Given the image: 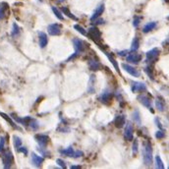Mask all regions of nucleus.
I'll return each instance as SVG.
<instances>
[{"mask_svg":"<svg viewBox=\"0 0 169 169\" xmlns=\"http://www.w3.org/2000/svg\"><path fill=\"white\" fill-rule=\"evenodd\" d=\"M0 116H1V117H2L3 119H4V120H6V121L8 122V123L10 124V125L13 127L14 129H16V130H21V128H20V127H19V126H17V125H16V123H15V122H13L12 118H11V117H9V116L7 115L6 113H4V112H0Z\"/></svg>","mask_w":169,"mask_h":169,"instance_id":"19","label":"nucleus"},{"mask_svg":"<svg viewBox=\"0 0 169 169\" xmlns=\"http://www.w3.org/2000/svg\"><path fill=\"white\" fill-rule=\"evenodd\" d=\"M122 67H123V69L125 70L127 73H129L130 75H132V76H134V77H140V75H141L140 72H139V71L136 68H135V67L131 66L129 64H126V63H123Z\"/></svg>","mask_w":169,"mask_h":169,"instance_id":"14","label":"nucleus"},{"mask_svg":"<svg viewBox=\"0 0 169 169\" xmlns=\"http://www.w3.org/2000/svg\"><path fill=\"white\" fill-rule=\"evenodd\" d=\"M138 100L140 101V102L144 105L145 107L149 108V111L152 112L153 113V108H152V101L151 99V97L148 96V95H141L138 96Z\"/></svg>","mask_w":169,"mask_h":169,"instance_id":"5","label":"nucleus"},{"mask_svg":"<svg viewBox=\"0 0 169 169\" xmlns=\"http://www.w3.org/2000/svg\"><path fill=\"white\" fill-rule=\"evenodd\" d=\"M139 46H140V41H139L138 37H135L132 41V44H131V51H137L139 49Z\"/></svg>","mask_w":169,"mask_h":169,"instance_id":"30","label":"nucleus"},{"mask_svg":"<svg viewBox=\"0 0 169 169\" xmlns=\"http://www.w3.org/2000/svg\"><path fill=\"white\" fill-rule=\"evenodd\" d=\"M142 56L141 54L137 53L136 51H132L128 56H127V61L130 63H133V64H138L142 60Z\"/></svg>","mask_w":169,"mask_h":169,"instance_id":"11","label":"nucleus"},{"mask_svg":"<svg viewBox=\"0 0 169 169\" xmlns=\"http://www.w3.org/2000/svg\"><path fill=\"white\" fill-rule=\"evenodd\" d=\"M112 99H113V93L110 92L109 91H104L99 97L100 102H102L104 104H107L108 102H110Z\"/></svg>","mask_w":169,"mask_h":169,"instance_id":"10","label":"nucleus"},{"mask_svg":"<svg viewBox=\"0 0 169 169\" xmlns=\"http://www.w3.org/2000/svg\"><path fill=\"white\" fill-rule=\"evenodd\" d=\"M155 164H156V167L158 168V169H163V168H164L163 161L161 160V158H160L159 155H156V156H155Z\"/></svg>","mask_w":169,"mask_h":169,"instance_id":"33","label":"nucleus"},{"mask_svg":"<svg viewBox=\"0 0 169 169\" xmlns=\"http://www.w3.org/2000/svg\"><path fill=\"white\" fill-rule=\"evenodd\" d=\"M165 137V133H164V131L163 130H159V131H157V132H155V138L156 139H158V140H160V139H163Z\"/></svg>","mask_w":169,"mask_h":169,"instance_id":"36","label":"nucleus"},{"mask_svg":"<svg viewBox=\"0 0 169 169\" xmlns=\"http://www.w3.org/2000/svg\"><path fill=\"white\" fill-rule=\"evenodd\" d=\"M132 117H133V120L138 124V125H141V116H140V112H139V110L136 109L133 112Z\"/></svg>","mask_w":169,"mask_h":169,"instance_id":"32","label":"nucleus"},{"mask_svg":"<svg viewBox=\"0 0 169 169\" xmlns=\"http://www.w3.org/2000/svg\"><path fill=\"white\" fill-rule=\"evenodd\" d=\"M19 35H20V28H19V26L16 23H13L11 36H12L13 37H15V36H18Z\"/></svg>","mask_w":169,"mask_h":169,"instance_id":"29","label":"nucleus"},{"mask_svg":"<svg viewBox=\"0 0 169 169\" xmlns=\"http://www.w3.org/2000/svg\"><path fill=\"white\" fill-rule=\"evenodd\" d=\"M134 129H133V125L130 122L127 124L125 127V130H124V138L126 139L128 142H132L134 139Z\"/></svg>","mask_w":169,"mask_h":169,"instance_id":"8","label":"nucleus"},{"mask_svg":"<svg viewBox=\"0 0 169 169\" xmlns=\"http://www.w3.org/2000/svg\"><path fill=\"white\" fill-rule=\"evenodd\" d=\"M83 155H84V153H83V152H81V151H77V152H75V153H74V158H77V157H81V156H83Z\"/></svg>","mask_w":169,"mask_h":169,"instance_id":"42","label":"nucleus"},{"mask_svg":"<svg viewBox=\"0 0 169 169\" xmlns=\"http://www.w3.org/2000/svg\"><path fill=\"white\" fill-rule=\"evenodd\" d=\"M140 21H141V18L140 17H135L134 18V21H133V25H134V27H138L139 24H140Z\"/></svg>","mask_w":169,"mask_h":169,"instance_id":"41","label":"nucleus"},{"mask_svg":"<svg viewBox=\"0 0 169 169\" xmlns=\"http://www.w3.org/2000/svg\"><path fill=\"white\" fill-rule=\"evenodd\" d=\"M125 115H116L114 118V125L116 128H122L125 124Z\"/></svg>","mask_w":169,"mask_h":169,"instance_id":"17","label":"nucleus"},{"mask_svg":"<svg viewBox=\"0 0 169 169\" xmlns=\"http://www.w3.org/2000/svg\"><path fill=\"white\" fill-rule=\"evenodd\" d=\"M105 55H106V57L109 59V61L111 62V64L113 65V67L115 68V70H116V72H117L119 75H121V72H120V68H119V65H118V63H117V61H116V60L113 58V56H112L110 53H108V52H105Z\"/></svg>","mask_w":169,"mask_h":169,"instance_id":"20","label":"nucleus"},{"mask_svg":"<svg viewBox=\"0 0 169 169\" xmlns=\"http://www.w3.org/2000/svg\"><path fill=\"white\" fill-rule=\"evenodd\" d=\"M5 146V138L4 137H0V152L3 151Z\"/></svg>","mask_w":169,"mask_h":169,"instance_id":"39","label":"nucleus"},{"mask_svg":"<svg viewBox=\"0 0 169 169\" xmlns=\"http://www.w3.org/2000/svg\"><path fill=\"white\" fill-rule=\"evenodd\" d=\"M88 35H89V39H91L92 41H95V43L99 44V41L100 39H101V33H100V31H99V30L97 29L96 27H92V28H89Z\"/></svg>","mask_w":169,"mask_h":169,"instance_id":"4","label":"nucleus"},{"mask_svg":"<svg viewBox=\"0 0 169 169\" xmlns=\"http://www.w3.org/2000/svg\"><path fill=\"white\" fill-rule=\"evenodd\" d=\"M103 11H104V4L103 3H101V4H99L96 7V9L93 11L92 15L91 16V21L95 22L96 19H99L100 17V15L103 13Z\"/></svg>","mask_w":169,"mask_h":169,"instance_id":"13","label":"nucleus"},{"mask_svg":"<svg viewBox=\"0 0 169 169\" xmlns=\"http://www.w3.org/2000/svg\"><path fill=\"white\" fill-rule=\"evenodd\" d=\"M138 141L137 140H135L134 142H133V146H132V151H133V153L134 155H137V152H138Z\"/></svg>","mask_w":169,"mask_h":169,"instance_id":"37","label":"nucleus"},{"mask_svg":"<svg viewBox=\"0 0 169 169\" xmlns=\"http://www.w3.org/2000/svg\"><path fill=\"white\" fill-rule=\"evenodd\" d=\"M164 1H166V2H169V0H164Z\"/></svg>","mask_w":169,"mask_h":169,"instance_id":"47","label":"nucleus"},{"mask_svg":"<svg viewBox=\"0 0 169 169\" xmlns=\"http://www.w3.org/2000/svg\"><path fill=\"white\" fill-rule=\"evenodd\" d=\"M39 46L41 48H44L48 43V37L47 35L43 32H39Z\"/></svg>","mask_w":169,"mask_h":169,"instance_id":"15","label":"nucleus"},{"mask_svg":"<svg viewBox=\"0 0 169 169\" xmlns=\"http://www.w3.org/2000/svg\"><path fill=\"white\" fill-rule=\"evenodd\" d=\"M95 76L92 75L89 81V87H88V92L92 93L95 92Z\"/></svg>","mask_w":169,"mask_h":169,"instance_id":"23","label":"nucleus"},{"mask_svg":"<svg viewBox=\"0 0 169 169\" xmlns=\"http://www.w3.org/2000/svg\"><path fill=\"white\" fill-rule=\"evenodd\" d=\"M13 144H14V146H15V149H18L20 146H22V140H21V138L20 137H18V136H13Z\"/></svg>","mask_w":169,"mask_h":169,"instance_id":"31","label":"nucleus"},{"mask_svg":"<svg viewBox=\"0 0 169 169\" xmlns=\"http://www.w3.org/2000/svg\"><path fill=\"white\" fill-rule=\"evenodd\" d=\"M56 163H57L61 168H66V163H65V161L63 160V159L58 158L57 160H56Z\"/></svg>","mask_w":169,"mask_h":169,"instance_id":"38","label":"nucleus"},{"mask_svg":"<svg viewBox=\"0 0 169 169\" xmlns=\"http://www.w3.org/2000/svg\"><path fill=\"white\" fill-rule=\"evenodd\" d=\"M35 139H36L37 144H39V146H41V148H45L50 141L49 137H48L47 135H44V134H37L35 136Z\"/></svg>","mask_w":169,"mask_h":169,"instance_id":"6","label":"nucleus"},{"mask_svg":"<svg viewBox=\"0 0 169 169\" xmlns=\"http://www.w3.org/2000/svg\"><path fill=\"white\" fill-rule=\"evenodd\" d=\"M60 1H63V0H60Z\"/></svg>","mask_w":169,"mask_h":169,"instance_id":"48","label":"nucleus"},{"mask_svg":"<svg viewBox=\"0 0 169 169\" xmlns=\"http://www.w3.org/2000/svg\"><path fill=\"white\" fill-rule=\"evenodd\" d=\"M59 152L62 153V155H66V156H70V157H73L74 156V153H75L74 149H73V148L71 146H68V148L65 149H60Z\"/></svg>","mask_w":169,"mask_h":169,"instance_id":"26","label":"nucleus"},{"mask_svg":"<svg viewBox=\"0 0 169 169\" xmlns=\"http://www.w3.org/2000/svg\"><path fill=\"white\" fill-rule=\"evenodd\" d=\"M142 158H144V163L146 166H149L152 163V146L149 142H146L144 145Z\"/></svg>","mask_w":169,"mask_h":169,"instance_id":"1","label":"nucleus"},{"mask_svg":"<svg viewBox=\"0 0 169 169\" xmlns=\"http://www.w3.org/2000/svg\"><path fill=\"white\" fill-rule=\"evenodd\" d=\"M60 10L62 11L63 14H65L67 17H69L70 19H72V20H74V21H78L79 20V19L76 16H75V15H73L72 13H71V11L68 8H67V7L63 6V7H61V9H60Z\"/></svg>","mask_w":169,"mask_h":169,"instance_id":"24","label":"nucleus"},{"mask_svg":"<svg viewBox=\"0 0 169 169\" xmlns=\"http://www.w3.org/2000/svg\"><path fill=\"white\" fill-rule=\"evenodd\" d=\"M29 127H30V128H31L32 130H33V131H36L37 129L39 128V121H37L36 119H35V118H32V120H31V121H30Z\"/></svg>","mask_w":169,"mask_h":169,"instance_id":"28","label":"nucleus"},{"mask_svg":"<svg viewBox=\"0 0 169 169\" xmlns=\"http://www.w3.org/2000/svg\"><path fill=\"white\" fill-rule=\"evenodd\" d=\"M155 106L159 111H164L165 110V102H164V99H162V97L158 96L155 99Z\"/></svg>","mask_w":169,"mask_h":169,"instance_id":"22","label":"nucleus"},{"mask_svg":"<svg viewBox=\"0 0 169 169\" xmlns=\"http://www.w3.org/2000/svg\"><path fill=\"white\" fill-rule=\"evenodd\" d=\"M145 72L149 75V77L152 79V80H153L155 79V77H153V70H152V66H148L145 68Z\"/></svg>","mask_w":169,"mask_h":169,"instance_id":"34","label":"nucleus"},{"mask_svg":"<svg viewBox=\"0 0 169 169\" xmlns=\"http://www.w3.org/2000/svg\"><path fill=\"white\" fill-rule=\"evenodd\" d=\"M17 152H23L25 155H28V149H27V148H24V146H20V148H19V149H17Z\"/></svg>","mask_w":169,"mask_h":169,"instance_id":"40","label":"nucleus"},{"mask_svg":"<svg viewBox=\"0 0 169 169\" xmlns=\"http://www.w3.org/2000/svg\"><path fill=\"white\" fill-rule=\"evenodd\" d=\"M71 168H72V169H75V168L80 169V168H81V166H79V165H73V166H71Z\"/></svg>","mask_w":169,"mask_h":169,"instance_id":"46","label":"nucleus"},{"mask_svg":"<svg viewBox=\"0 0 169 169\" xmlns=\"http://www.w3.org/2000/svg\"><path fill=\"white\" fill-rule=\"evenodd\" d=\"M2 162H3V167L5 169H9L12 166V164L14 163V156L12 155V152L10 151H6L3 152L2 155Z\"/></svg>","mask_w":169,"mask_h":169,"instance_id":"2","label":"nucleus"},{"mask_svg":"<svg viewBox=\"0 0 169 169\" xmlns=\"http://www.w3.org/2000/svg\"><path fill=\"white\" fill-rule=\"evenodd\" d=\"M47 32L50 36H60L61 35V26L58 24H50L47 27Z\"/></svg>","mask_w":169,"mask_h":169,"instance_id":"9","label":"nucleus"},{"mask_svg":"<svg viewBox=\"0 0 169 169\" xmlns=\"http://www.w3.org/2000/svg\"><path fill=\"white\" fill-rule=\"evenodd\" d=\"M88 64H89V69H91L92 71H99V70H100V63L95 59H89V62H88Z\"/></svg>","mask_w":169,"mask_h":169,"instance_id":"18","label":"nucleus"},{"mask_svg":"<svg viewBox=\"0 0 169 169\" xmlns=\"http://www.w3.org/2000/svg\"><path fill=\"white\" fill-rule=\"evenodd\" d=\"M73 45H74V48H75V50H76V52L81 53V52L85 50L86 43L83 40H81L80 39H77L76 37V39H73Z\"/></svg>","mask_w":169,"mask_h":169,"instance_id":"12","label":"nucleus"},{"mask_svg":"<svg viewBox=\"0 0 169 169\" xmlns=\"http://www.w3.org/2000/svg\"><path fill=\"white\" fill-rule=\"evenodd\" d=\"M74 29L76 30V31H78L79 33H81V35L83 36H87V31L84 29V28H82L80 25H74Z\"/></svg>","mask_w":169,"mask_h":169,"instance_id":"35","label":"nucleus"},{"mask_svg":"<svg viewBox=\"0 0 169 169\" xmlns=\"http://www.w3.org/2000/svg\"><path fill=\"white\" fill-rule=\"evenodd\" d=\"M127 53H128V50H125V51H120V52H119V55L123 56V55H126Z\"/></svg>","mask_w":169,"mask_h":169,"instance_id":"45","label":"nucleus"},{"mask_svg":"<svg viewBox=\"0 0 169 169\" xmlns=\"http://www.w3.org/2000/svg\"><path fill=\"white\" fill-rule=\"evenodd\" d=\"M156 25H157L156 22H149V23H148L146 25H145V27L142 28V32H144L145 33L152 32V30L156 27Z\"/></svg>","mask_w":169,"mask_h":169,"instance_id":"25","label":"nucleus"},{"mask_svg":"<svg viewBox=\"0 0 169 169\" xmlns=\"http://www.w3.org/2000/svg\"><path fill=\"white\" fill-rule=\"evenodd\" d=\"M51 9H52V12L54 13V15L59 19V20H61V21L64 20V17H63V13L61 10H59L57 7H55V6H52Z\"/></svg>","mask_w":169,"mask_h":169,"instance_id":"27","label":"nucleus"},{"mask_svg":"<svg viewBox=\"0 0 169 169\" xmlns=\"http://www.w3.org/2000/svg\"><path fill=\"white\" fill-rule=\"evenodd\" d=\"M159 53L160 51L158 48H152V49H151L149 51L146 52V63H153L155 62L157 58H158L159 56Z\"/></svg>","mask_w":169,"mask_h":169,"instance_id":"3","label":"nucleus"},{"mask_svg":"<svg viewBox=\"0 0 169 169\" xmlns=\"http://www.w3.org/2000/svg\"><path fill=\"white\" fill-rule=\"evenodd\" d=\"M155 123L157 124V126H158V128H159V129H161V130H163V128H162V125H161V124H160V122H159L158 118H155Z\"/></svg>","mask_w":169,"mask_h":169,"instance_id":"44","label":"nucleus"},{"mask_svg":"<svg viewBox=\"0 0 169 169\" xmlns=\"http://www.w3.org/2000/svg\"><path fill=\"white\" fill-rule=\"evenodd\" d=\"M131 89L133 92H142L146 91V86L144 83L141 82H131Z\"/></svg>","mask_w":169,"mask_h":169,"instance_id":"7","label":"nucleus"},{"mask_svg":"<svg viewBox=\"0 0 169 169\" xmlns=\"http://www.w3.org/2000/svg\"><path fill=\"white\" fill-rule=\"evenodd\" d=\"M43 161H44L43 157L37 155L36 153H35V152L32 153V163L35 165L36 167H40L41 164L43 163Z\"/></svg>","mask_w":169,"mask_h":169,"instance_id":"16","label":"nucleus"},{"mask_svg":"<svg viewBox=\"0 0 169 169\" xmlns=\"http://www.w3.org/2000/svg\"><path fill=\"white\" fill-rule=\"evenodd\" d=\"M8 4L6 2H0V21L3 20L6 16V11L8 10Z\"/></svg>","mask_w":169,"mask_h":169,"instance_id":"21","label":"nucleus"},{"mask_svg":"<svg viewBox=\"0 0 169 169\" xmlns=\"http://www.w3.org/2000/svg\"><path fill=\"white\" fill-rule=\"evenodd\" d=\"M79 55H80V53H78V52H75V53H74L72 56H70V57H69L68 59H67V62H68V61H71V60L74 59L75 57H78Z\"/></svg>","mask_w":169,"mask_h":169,"instance_id":"43","label":"nucleus"}]
</instances>
